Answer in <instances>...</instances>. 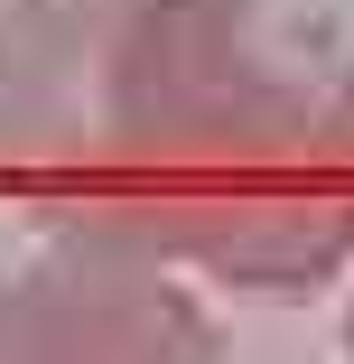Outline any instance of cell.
<instances>
[{"instance_id":"1","label":"cell","mask_w":354,"mask_h":364,"mask_svg":"<svg viewBox=\"0 0 354 364\" xmlns=\"http://www.w3.org/2000/svg\"><path fill=\"white\" fill-rule=\"evenodd\" d=\"M0 196L196 299L354 280V47L289 0H10Z\"/></svg>"},{"instance_id":"2","label":"cell","mask_w":354,"mask_h":364,"mask_svg":"<svg viewBox=\"0 0 354 364\" xmlns=\"http://www.w3.org/2000/svg\"><path fill=\"white\" fill-rule=\"evenodd\" d=\"M0 364H224V336L168 271L38 243L0 271Z\"/></svg>"},{"instance_id":"3","label":"cell","mask_w":354,"mask_h":364,"mask_svg":"<svg viewBox=\"0 0 354 364\" xmlns=\"http://www.w3.org/2000/svg\"><path fill=\"white\" fill-rule=\"evenodd\" d=\"M345 364H354V299H345Z\"/></svg>"}]
</instances>
